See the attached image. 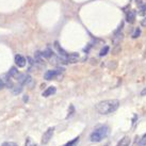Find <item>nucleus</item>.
I'll return each mask as SVG.
<instances>
[{
    "label": "nucleus",
    "mask_w": 146,
    "mask_h": 146,
    "mask_svg": "<svg viewBox=\"0 0 146 146\" xmlns=\"http://www.w3.org/2000/svg\"><path fill=\"white\" fill-rule=\"evenodd\" d=\"M119 107V100L117 99H108V100H102L98 102L95 106V109L99 114L107 115L112 112H115Z\"/></svg>",
    "instance_id": "obj_1"
},
{
    "label": "nucleus",
    "mask_w": 146,
    "mask_h": 146,
    "mask_svg": "<svg viewBox=\"0 0 146 146\" xmlns=\"http://www.w3.org/2000/svg\"><path fill=\"white\" fill-rule=\"evenodd\" d=\"M109 132V128L108 126H102V127H98L97 129H95L90 135V140L92 142H100L104 139L108 135Z\"/></svg>",
    "instance_id": "obj_2"
},
{
    "label": "nucleus",
    "mask_w": 146,
    "mask_h": 146,
    "mask_svg": "<svg viewBox=\"0 0 146 146\" xmlns=\"http://www.w3.org/2000/svg\"><path fill=\"white\" fill-rule=\"evenodd\" d=\"M54 127H51V128H48V129L46 130L44 132V134H43V137H42V143L43 144H47V143L51 140V138H52L53 135V132H54Z\"/></svg>",
    "instance_id": "obj_3"
},
{
    "label": "nucleus",
    "mask_w": 146,
    "mask_h": 146,
    "mask_svg": "<svg viewBox=\"0 0 146 146\" xmlns=\"http://www.w3.org/2000/svg\"><path fill=\"white\" fill-rule=\"evenodd\" d=\"M63 72V68H59V69H52V70H48V72H46L45 73V76L44 78L46 80H51V79H54V78H57L60 73Z\"/></svg>",
    "instance_id": "obj_4"
},
{
    "label": "nucleus",
    "mask_w": 146,
    "mask_h": 146,
    "mask_svg": "<svg viewBox=\"0 0 146 146\" xmlns=\"http://www.w3.org/2000/svg\"><path fill=\"white\" fill-rule=\"evenodd\" d=\"M15 63L17 64L18 67H24V66H26V64H27V61H26V59H25L23 56L16 54V56H15Z\"/></svg>",
    "instance_id": "obj_5"
},
{
    "label": "nucleus",
    "mask_w": 146,
    "mask_h": 146,
    "mask_svg": "<svg viewBox=\"0 0 146 146\" xmlns=\"http://www.w3.org/2000/svg\"><path fill=\"white\" fill-rule=\"evenodd\" d=\"M17 80H18V82H19L21 84H26V83H28V82L30 81V76L25 75V74H21V75L18 76Z\"/></svg>",
    "instance_id": "obj_6"
},
{
    "label": "nucleus",
    "mask_w": 146,
    "mask_h": 146,
    "mask_svg": "<svg viewBox=\"0 0 146 146\" xmlns=\"http://www.w3.org/2000/svg\"><path fill=\"white\" fill-rule=\"evenodd\" d=\"M56 92H57V89H56L54 86H49L46 91L43 92V96H44V97H48V96H50V95L56 94Z\"/></svg>",
    "instance_id": "obj_7"
},
{
    "label": "nucleus",
    "mask_w": 146,
    "mask_h": 146,
    "mask_svg": "<svg viewBox=\"0 0 146 146\" xmlns=\"http://www.w3.org/2000/svg\"><path fill=\"white\" fill-rule=\"evenodd\" d=\"M66 60L70 63H75V62H77L79 60V54L78 53H70V54H67V57H66Z\"/></svg>",
    "instance_id": "obj_8"
},
{
    "label": "nucleus",
    "mask_w": 146,
    "mask_h": 146,
    "mask_svg": "<svg viewBox=\"0 0 146 146\" xmlns=\"http://www.w3.org/2000/svg\"><path fill=\"white\" fill-rule=\"evenodd\" d=\"M134 18H135V12L134 11H128L127 15H126V21L131 24L134 21Z\"/></svg>",
    "instance_id": "obj_9"
},
{
    "label": "nucleus",
    "mask_w": 146,
    "mask_h": 146,
    "mask_svg": "<svg viewBox=\"0 0 146 146\" xmlns=\"http://www.w3.org/2000/svg\"><path fill=\"white\" fill-rule=\"evenodd\" d=\"M130 145V138L129 137H124V138L117 143L116 146H129Z\"/></svg>",
    "instance_id": "obj_10"
},
{
    "label": "nucleus",
    "mask_w": 146,
    "mask_h": 146,
    "mask_svg": "<svg viewBox=\"0 0 146 146\" xmlns=\"http://www.w3.org/2000/svg\"><path fill=\"white\" fill-rule=\"evenodd\" d=\"M54 46H56V48L58 49V51H59V53H60V54H61L62 57H67V53H66V51H65V50H63V49L61 48V46H59V44H58V42H56V43H54Z\"/></svg>",
    "instance_id": "obj_11"
},
{
    "label": "nucleus",
    "mask_w": 146,
    "mask_h": 146,
    "mask_svg": "<svg viewBox=\"0 0 146 146\" xmlns=\"http://www.w3.org/2000/svg\"><path fill=\"white\" fill-rule=\"evenodd\" d=\"M42 56L44 58H47V59H49V58H51L53 56V52H52V50L51 49H46L45 51H43L42 52Z\"/></svg>",
    "instance_id": "obj_12"
},
{
    "label": "nucleus",
    "mask_w": 146,
    "mask_h": 146,
    "mask_svg": "<svg viewBox=\"0 0 146 146\" xmlns=\"http://www.w3.org/2000/svg\"><path fill=\"white\" fill-rule=\"evenodd\" d=\"M139 14H140V15H142V16H145V14H146V3L141 5L140 11H139Z\"/></svg>",
    "instance_id": "obj_13"
},
{
    "label": "nucleus",
    "mask_w": 146,
    "mask_h": 146,
    "mask_svg": "<svg viewBox=\"0 0 146 146\" xmlns=\"http://www.w3.org/2000/svg\"><path fill=\"white\" fill-rule=\"evenodd\" d=\"M139 146H145L146 145V134H144L142 138H141V140L139 141L138 143Z\"/></svg>",
    "instance_id": "obj_14"
},
{
    "label": "nucleus",
    "mask_w": 146,
    "mask_h": 146,
    "mask_svg": "<svg viewBox=\"0 0 146 146\" xmlns=\"http://www.w3.org/2000/svg\"><path fill=\"white\" fill-rule=\"evenodd\" d=\"M78 141H79V138H76L75 140H73V141H70V142L66 143L64 146H76V144L78 143Z\"/></svg>",
    "instance_id": "obj_15"
},
{
    "label": "nucleus",
    "mask_w": 146,
    "mask_h": 146,
    "mask_svg": "<svg viewBox=\"0 0 146 146\" xmlns=\"http://www.w3.org/2000/svg\"><path fill=\"white\" fill-rule=\"evenodd\" d=\"M25 146H37V145L31 140V138H28L27 139V141H26V145Z\"/></svg>",
    "instance_id": "obj_16"
},
{
    "label": "nucleus",
    "mask_w": 146,
    "mask_h": 146,
    "mask_svg": "<svg viewBox=\"0 0 146 146\" xmlns=\"http://www.w3.org/2000/svg\"><path fill=\"white\" fill-rule=\"evenodd\" d=\"M109 46H105L104 48L102 49V51H100V56H106L107 53H108V51H109Z\"/></svg>",
    "instance_id": "obj_17"
},
{
    "label": "nucleus",
    "mask_w": 146,
    "mask_h": 146,
    "mask_svg": "<svg viewBox=\"0 0 146 146\" xmlns=\"http://www.w3.org/2000/svg\"><path fill=\"white\" fill-rule=\"evenodd\" d=\"M1 146H18V144L14 142H4V143H2Z\"/></svg>",
    "instance_id": "obj_18"
},
{
    "label": "nucleus",
    "mask_w": 146,
    "mask_h": 146,
    "mask_svg": "<svg viewBox=\"0 0 146 146\" xmlns=\"http://www.w3.org/2000/svg\"><path fill=\"white\" fill-rule=\"evenodd\" d=\"M140 34H141V30H140V28H138L135 31H134L132 37H133V38H135V37H139V36H140Z\"/></svg>",
    "instance_id": "obj_19"
},
{
    "label": "nucleus",
    "mask_w": 146,
    "mask_h": 146,
    "mask_svg": "<svg viewBox=\"0 0 146 146\" xmlns=\"http://www.w3.org/2000/svg\"><path fill=\"white\" fill-rule=\"evenodd\" d=\"M21 90H23V86L18 85V88H14V89H13V92H14L15 94H18L21 92Z\"/></svg>",
    "instance_id": "obj_20"
},
{
    "label": "nucleus",
    "mask_w": 146,
    "mask_h": 146,
    "mask_svg": "<svg viewBox=\"0 0 146 146\" xmlns=\"http://www.w3.org/2000/svg\"><path fill=\"white\" fill-rule=\"evenodd\" d=\"M16 73H17V69L15 68V67H12L11 70H10V73H9V77H10V76H14Z\"/></svg>",
    "instance_id": "obj_21"
},
{
    "label": "nucleus",
    "mask_w": 146,
    "mask_h": 146,
    "mask_svg": "<svg viewBox=\"0 0 146 146\" xmlns=\"http://www.w3.org/2000/svg\"><path fill=\"white\" fill-rule=\"evenodd\" d=\"M141 26H142V27H146V16L141 21Z\"/></svg>",
    "instance_id": "obj_22"
},
{
    "label": "nucleus",
    "mask_w": 146,
    "mask_h": 146,
    "mask_svg": "<svg viewBox=\"0 0 146 146\" xmlns=\"http://www.w3.org/2000/svg\"><path fill=\"white\" fill-rule=\"evenodd\" d=\"M4 86V83H3V81H2V80H1V79H0V90L2 89V88H3Z\"/></svg>",
    "instance_id": "obj_23"
},
{
    "label": "nucleus",
    "mask_w": 146,
    "mask_h": 146,
    "mask_svg": "<svg viewBox=\"0 0 146 146\" xmlns=\"http://www.w3.org/2000/svg\"><path fill=\"white\" fill-rule=\"evenodd\" d=\"M141 95H142V96H145V95H146V86H145V89L141 92Z\"/></svg>",
    "instance_id": "obj_24"
},
{
    "label": "nucleus",
    "mask_w": 146,
    "mask_h": 146,
    "mask_svg": "<svg viewBox=\"0 0 146 146\" xmlns=\"http://www.w3.org/2000/svg\"><path fill=\"white\" fill-rule=\"evenodd\" d=\"M135 2H137V4L141 5V4H142V0H135Z\"/></svg>",
    "instance_id": "obj_25"
}]
</instances>
